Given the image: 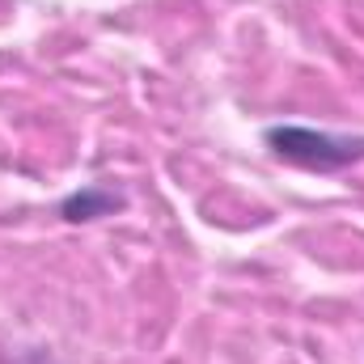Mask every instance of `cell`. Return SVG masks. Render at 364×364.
I'll return each mask as SVG.
<instances>
[{
  "instance_id": "1",
  "label": "cell",
  "mask_w": 364,
  "mask_h": 364,
  "mask_svg": "<svg viewBox=\"0 0 364 364\" xmlns=\"http://www.w3.org/2000/svg\"><path fill=\"white\" fill-rule=\"evenodd\" d=\"M263 144L279 161L314 170V174H339V170L364 161V136L318 132V127H305V123H275V127L263 132Z\"/></svg>"
},
{
  "instance_id": "2",
  "label": "cell",
  "mask_w": 364,
  "mask_h": 364,
  "mask_svg": "<svg viewBox=\"0 0 364 364\" xmlns=\"http://www.w3.org/2000/svg\"><path fill=\"white\" fill-rule=\"evenodd\" d=\"M123 195L119 191H110V186H81V191H73V195H64L60 199V216L68 220V225H90V220H102V216H114V212H123Z\"/></svg>"
}]
</instances>
